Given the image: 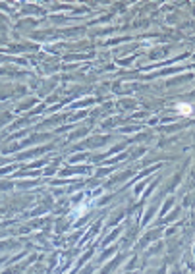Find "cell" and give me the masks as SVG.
<instances>
[{"mask_svg":"<svg viewBox=\"0 0 195 274\" xmlns=\"http://www.w3.org/2000/svg\"><path fill=\"white\" fill-rule=\"evenodd\" d=\"M178 112L184 114V116H189V114H191V106H189L187 102H180L178 104Z\"/></svg>","mask_w":195,"mask_h":274,"instance_id":"cell-1","label":"cell"}]
</instances>
